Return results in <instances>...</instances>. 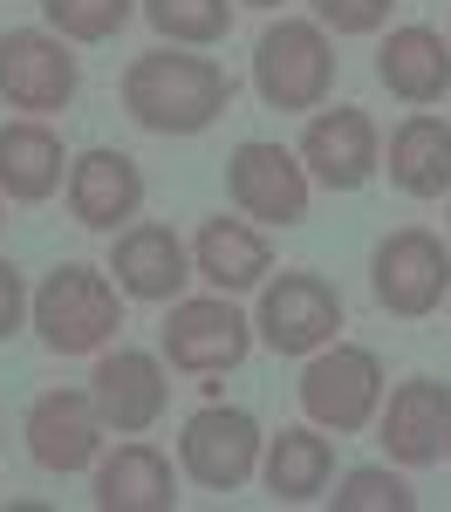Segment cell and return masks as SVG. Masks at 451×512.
Wrapping results in <instances>:
<instances>
[{"instance_id":"obj_23","label":"cell","mask_w":451,"mask_h":512,"mask_svg":"<svg viewBox=\"0 0 451 512\" xmlns=\"http://www.w3.org/2000/svg\"><path fill=\"white\" fill-rule=\"evenodd\" d=\"M137 14L171 48H212L233 35V0H137Z\"/></svg>"},{"instance_id":"obj_4","label":"cell","mask_w":451,"mask_h":512,"mask_svg":"<svg viewBox=\"0 0 451 512\" xmlns=\"http://www.w3.org/2000/svg\"><path fill=\"white\" fill-rule=\"evenodd\" d=\"M294 390H301L308 424H322L335 437H356L383 410V355L363 349V342H328V349L308 355V369H301Z\"/></svg>"},{"instance_id":"obj_27","label":"cell","mask_w":451,"mask_h":512,"mask_svg":"<svg viewBox=\"0 0 451 512\" xmlns=\"http://www.w3.org/2000/svg\"><path fill=\"white\" fill-rule=\"evenodd\" d=\"M28 328V280L14 260H0V342H14Z\"/></svg>"},{"instance_id":"obj_11","label":"cell","mask_w":451,"mask_h":512,"mask_svg":"<svg viewBox=\"0 0 451 512\" xmlns=\"http://www.w3.org/2000/svg\"><path fill=\"white\" fill-rule=\"evenodd\" d=\"M294 158L308 164V178L322 192H363L369 178L383 171V137H376L369 110H356V103H335L328 110L322 103V110H308V123H301Z\"/></svg>"},{"instance_id":"obj_18","label":"cell","mask_w":451,"mask_h":512,"mask_svg":"<svg viewBox=\"0 0 451 512\" xmlns=\"http://www.w3.org/2000/svg\"><path fill=\"white\" fill-rule=\"evenodd\" d=\"M376 82L397 96V103H445L451 96V41L424 21L390 28V41L376 48Z\"/></svg>"},{"instance_id":"obj_29","label":"cell","mask_w":451,"mask_h":512,"mask_svg":"<svg viewBox=\"0 0 451 512\" xmlns=\"http://www.w3.org/2000/svg\"><path fill=\"white\" fill-rule=\"evenodd\" d=\"M0 219H7V212H0Z\"/></svg>"},{"instance_id":"obj_14","label":"cell","mask_w":451,"mask_h":512,"mask_svg":"<svg viewBox=\"0 0 451 512\" xmlns=\"http://www.w3.org/2000/svg\"><path fill=\"white\" fill-rule=\"evenodd\" d=\"M110 274H117L123 301H151V308H171L192 280V246L158 226V219H137L123 226L117 246H110Z\"/></svg>"},{"instance_id":"obj_15","label":"cell","mask_w":451,"mask_h":512,"mask_svg":"<svg viewBox=\"0 0 451 512\" xmlns=\"http://www.w3.org/2000/svg\"><path fill=\"white\" fill-rule=\"evenodd\" d=\"M69 212H76V226L89 233H123L137 212H144V171L130 151H110V144H96V151H82L69 158Z\"/></svg>"},{"instance_id":"obj_12","label":"cell","mask_w":451,"mask_h":512,"mask_svg":"<svg viewBox=\"0 0 451 512\" xmlns=\"http://www.w3.org/2000/svg\"><path fill=\"white\" fill-rule=\"evenodd\" d=\"M376 444L397 472H424L438 465L451 444V383L438 376H410L390 390V403L376 410Z\"/></svg>"},{"instance_id":"obj_10","label":"cell","mask_w":451,"mask_h":512,"mask_svg":"<svg viewBox=\"0 0 451 512\" xmlns=\"http://www.w3.org/2000/svg\"><path fill=\"white\" fill-rule=\"evenodd\" d=\"M308 192H315V178H308V164L294 158L287 144H274V137L233 144V158H226V198L240 205L246 219H260V226H301L308 219Z\"/></svg>"},{"instance_id":"obj_5","label":"cell","mask_w":451,"mask_h":512,"mask_svg":"<svg viewBox=\"0 0 451 512\" xmlns=\"http://www.w3.org/2000/svg\"><path fill=\"white\" fill-rule=\"evenodd\" d=\"M369 294H376L383 315H397V321L438 315L451 294V246L438 233H424V226H397L369 253Z\"/></svg>"},{"instance_id":"obj_19","label":"cell","mask_w":451,"mask_h":512,"mask_svg":"<svg viewBox=\"0 0 451 512\" xmlns=\"http://www.w3.org/2000/svg\"><path fill=\"white\" fill-rule=\"evenodd\" d=\"M192 274L212 294H246V287H260L274 274V246L246 219H205L199 239H192Z\"/></svg>"},{"instance_id":"obj_3","label":"cell","mask_w":451,"mask_h":512,"mask_svg":"<svg viewBox=\"0 0 451 512\" xmlns=\"http://www.w3.org/2000/svg\"><path fill=\"white\" fill-rule=\"evenodd\" d=\"M253 89L267 110H322L335 89V41L322 21H274L253 41Z\"/></svg>"},{"instance_id":"obj_2","label":"cell","mask_w":451,"mask_h":512,"mask_svg":"<svg viewBox=\"0 0 451 512\" xmlns=\"http://www.w3.org/2000/svg\"><path fill=\"white\" fill-rule=\"evenodd\" d=\"M28 328L48 355H103V342L123 328V287L110 280V267L62 260L28 294Z\"/></svg>"},{"instance_id":"obj_17","label":"cell","mask_w":451,"mask_h":512,"mask_svg":"<svg viewBox=\"0 0 451 512\" xmlns=\"http://www.w3.org/2000/svg\"><path fill=\"white\" fill-rule=\"evenodd\" d=\"M69 185V144L55 137L48 117H14L0 123V198L41 205Z\"/></svg>"},{"instance_id":"obj_24","label":"cell","mask_w":451,"mask_h":512,"mask_svg":"<svg viewBox=\"0 0 451 512\" xmlns=\"http://www.w3.org/2000/svg\"><path fill=\"white\" fill-rule=\"evenodd\" d=\"M130 14H137V0H41V21L62 41H82V48L117 41L130 28Z\"/></svg>"},{"instance_id":"obj_21","label":"cell","mask_w":451,"mask_h":512,"mask_svg":"<svg viewBox=\"0 0 451 512\" xmlns=\"http://www.w3.org/2000/svg\"><path fill=\"white\" fill-rule=\"evenodd\" d=\"M96 506L103 512H171L178 506V472L158 444H117L96 458Z\"/></svg>"},{"instance_id":"obj_20","label":"cell","mask_w":451,"mask_h":512,"mask_svg":"<svg viewBox=\"0 0 451 512\" xmlns=\"http://www.w3.org/2000/svg\"><path fill=\"white\" fill-rule=\"evenodd\" d=\"M335 478V444L322 424H287L281 437H267L260 451V485L274 492V506H315Z\"/></svg>"},{"instance_id":"obj_28","label":"cell","mask_w":451,"mask_h":512,"mask_svg":"<svg viewBox=\"0 0 451 512\" xmlns=\"http://www.w3.org/2000/svg\"><path fill=\"white\" fill-rule=\"evenodd\" d=\"M246 7H281V0H246Z\"/></svg>"},{"instance_id":"obj_9","label":"cell","mask_w":451,"mask_h":512,"mask_svg":"<svg viewBox=\"0 0 451 512\" xmlns=\"http://www.w3.org/2000/svg\"><path fill=\"white\" fill-rule=\"evenodd\" d=\"M260 451H267V437L253 424V410H240V403H205L178 431V465L205 492H240L260 472Z\"/></svg>"},{"instance_id":"obj_25","label":"cell","mask_w":451,"mask_h":512,"mask_svg":"<svg viewBox=\"0 0 451 512\" xmlns=\"http://www.w3.org/2000/svg\"><path fill=\"white\" fill-rule=\"evenodd\" d=\"M410 506H417V492L390 465H356L335 492V512H410Z\"/></svg>"},{"instance_id":"obj_30","label":"cell","mask_w":451,"mask_h":512,"mask_svg":"<svg viewBox=\"0 0 451 512\" xmlns=\"http://www.w3.org/2000/svg\"><path fill=\"white\" fill-rule=\"evenodd\" d=\"M445 451H451V444H445Z\"/></svg>"},{"instance_id":"obj_6","label":"cell","mask_w":451,"mask_h":512,"mask_svg":"<svg viewBox=\"0 0 451 512\" xmlns=\"http://www.w3.org/2000/svg\"><path fill=\"white\" fill-rule=\"evenodd\" d=\"M82 89L76 41H62L55 28H7L0 35V103L28 110V117H55L69 110Z\"/></svg>"},{"instance_id":"obj_7","label":"cell","mask_w":451,"mask_h":512,"mask_svg":"<svg viewBox=\"0 0 451 512\" xmlns=\"http://www.w3.org/2000/svg\"><path fill=\"white\" fill-rule=\"evenodd\" d=\"M342 328V294L308 267H287L281 280H260V308H253V335L274 355H308L328 349Z\"/></svg>"},{"instance_id":"obj_22","label":"cell","mask_w":451,"mask_h":512,"mask_svg":"<svg viewBox=\"0 0 451 512\" xmlns=\"http://www.w3.org/2000/svg\"><path fill=\"white\" fill-rule=\"evenodd\" d=\"M390 185L404 198H445L451 192V123L417 110L390 130Z\"/></svg>"},{"instance_id":"obj_13","label":"cell","mask_w":451,"mask_h":512,"mask_svg":"<svg viewBox=\"0 0 451 512\" xmlns=\"http://www.w3.org/2000/svg\"><path fill=\"white\" fill-rule=\"evenodd\" d=\"M28 458H35L48 478L69 472H96V451H103V417H96V396L89 390H41L28 403Z\"/></svg>"},{"instance_id":"obj_16","label":"cell","mask_w":451,"mask_h":512,"mask_svg":"<svg viewBox=\"0 0 451 512\" xmlns=\"http://www.w3.org/2000/svg\"><path fill=\"white\" fill-rule=\"evenodd\" d=\"M89 396H96L103 431L144 437L164 417V396H171V390H164V362L151 349H110V355H96Z\"/></svg>"},{"instance_id":"obj_8","label":"cell","mask_w":451,"mask_h":512,"mask_svg":"<svg viewBox=\"0 0 451 512\" xmlns=\"http://www.w3.org/2000/svg\"><path fill=\"white\" fill-rule=\"evenodd\" d=\"M253 349V321L233 308V294H178L164 315V362L185 376H233Z\"/></svg>"},{"instance_id":"obj_26","label":"cell","mask_w":451,"mask_h":512,"mask_svg":"<svg viewBox=\"0 0 451 512\" xmlns=\"http://www.w3.org/2000/svg\"><path fill=\"white\" fill-rule=\"evenodd\" d=\"M308 7H315V21L335 28V35H376L397 0H308Z\"/></svg>"},{"instance_id":"obj_1","label":"cell","mask_w":451,"mask_h":512,"mask_svg":"<svg viewBox=\"0 0 451 512\" xmlns=\"http://www.w3.org/2000/svg\"><path fill=\"white\" fill-rule=\"evenodd\" d=\"M233 103V76L212 55H185V48H151L123 69V117L151 137H199L226 117Z\"/></svg>"}]
</instances>
